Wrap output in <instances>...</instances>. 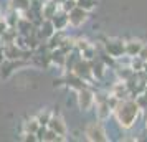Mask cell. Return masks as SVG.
<instances>
[{
	"instance_id": "cell-1",
	"label": "cell",
	"mask_w": 147,
	"mask_h": 142,
	"mask_svg": "<svg viewBox=\"0 0 147 142\" xmlns=\"http://www.w3.org/2000/svg\"><path fill=\"white\" fill-rule=\"evenodd\" d=\"M139 106H137V102L134 101H122L121 99L119 104H117V108L114 109V112L117 116V121L121 122V126L122 127H131L134 124V121L137 119V116H139Z\"/></svg>"
},
{
	"instance_id": "cell-2",
	"label": "cell",
	"mask_w": 147,
	"mask_h": 142,
	"mask_svg": "<svg viewBox=\"0 0 147 142\" xmlns=\"http://www.w3.org/2000/svg\"><path fill=\"white\" fill-rule=\"evenodd\" d=\"M78 96H76V99H78V106H80L81 111H89V109L94 106V93L91 89L88 88H83L80 91H76Z\"/></svg>"
},
{
	"instance_id": "cell-3",
	"label": "cell",
	"mask_w": 147,
	"mask_h": 142,
	"mask_svg": "<svg viewBox=\"0 0 147 142\" xmlns=\"http://www.w3.org/2000/svg\"><path fill=\"white\" fill-rule=\"evenodd\" d=\"M86 137L89 141H94V142H104L107 141L106 137V131L102 127L101 122H91L89 126L86 127Z\"/></svg>"
},
{
	"instance_id": "cell-4",
	"label": "cell",
	"mask_w": 147,
	"mask_h": 142,
	"mask_svg": "<svg viewBox=\"0 0 147 142\" xmlns=\"http://www.w3.org/2000/svg\"><path fill=\"white\" fill-rule=\"evenodd\" d=\"M71 73L83 78L84 81H89V78L93 76V73H91V61L84 60V58H80V60L76 61V65L73 66Z\"/></svg>"
},
{
	"instance_id": "cell-5",
	"label": "cell",
	"mask_w": 147,
	"mask_h": 142,
	"mask_svg": "<svg viewBox=\"0 0 147 142\" xmlns=\"http://www.w3.org/2000/svg\"><path fill=\"white\" fill-rule=\"evenodd\" d=\"M104 48H106V53L113 58H121L126 53V43L121 40H107Z\"/></svg>"
},
{
	"instance_id": "cell-6",
	"label": "cell",
	"mask_w": 147,
	"mask_h": 142,
	"mask_svg": "<svg viewBox=\"0 0 147 142\" xmlns=\"http://www.w3.org/2000/svg\"><path fill=\"white\" fill-rule=\"evenodd\" d=\"M86 17H88L86 10H83L80 7H74L73 10L68 12V23L71 27H80V25H83V22L86 20Z\"/></svg>"
},
{
	"instance_id": "cell-7",
	"label": "cell",
	"mask_w": 147,
	"mask_h": 142,
	"mask_svg": "<svg viewBox=\"0 0 147 142\" xmlns=\"http://www.w3.org/2000/svg\"><path fill=\"white\" fill-rule=\"evenodd\" d=\"M50 20H51V23H53V27H55L56 32H63V30L69 25V23H68V13L65 10H56V13H55Z\"/></svg>"
},
{
	"instance_id": "cell-8",
	"label": "cell",
	"mask_w": 147,
	"mask_h": 142,
	"mask_svg": "<svg viewBox=\"0 0 147 142\" xmlns=\"http://www.w3.org/2000/svg\"><path fill=\"white\" fill-rule=\"evenodd\" d=\"M56 30H55L53 23H51V20H48V18H43V22H41V25L38 27V30H36V35H38V38H40L41 41H47L51 35L55 33Z\"/></svg>"
},
{
	"instance_id": "cell-9",
	"label": "cell",
	"mask_w": 147,
	"mask_h": 142,
	"mask_svg": "<svg viewBox=\"0 0 147 142\" xmlns=\"http://www.w3.org/2000/svg\"><path fill=\"white\" fill-rule=\"evenodd\" d=\"M47 127L55 131V132L58 135H61V137H65V134H66V126H65L63 119L58 117V116L51 114V117H50V121H48V124H47Z\"/></svg>"
},
{
	"instance_id": "cell-10",
	"label": "cell",
	"mask_w": 147,
	"mask_h": 142,
	"mask_svg": "<svg viewBox=\"0 0 147 142\" xmlns=\"http://www.w3.org/2000/svg\"><path fill=\"white\" fill-rule=\"evenodd\" d=\"M65 84H66L68 88L74 89V91H80V89H83V88H86V86H88L86 81H84L83 78L76 76L74 73H71V71H69V75L65 78Z\"/></svg>"
},
{
	"instance_id": "cell-11",
	"label": "cell",
	"mask_w": 147,
	"mask_h": 142,
	"mask_svg": "<svg viewBox=\"0 0 147 142\" xmlns=\"http://www.w3.org/2000/svg\"><path fill=\"white\" fill-rule=\"evenodd\" d=\"M104 68H106V65L101 61V58H94V60H91V73H93L94 78H98V79H101L102 76H104Z\"/></svg>"
},
{
	"instance_id": "cell-12",
	"label": "cell",
	"mask_w": 147,
	"mask_h": 142,
	"mask_svg": "<svg viewBox=\"0 0 147 142\" xmlns=\"http://www.w3.org/2000/svg\"><path fill=\"white\" fill-rule=\"evenodd\" d=\"M56 10H58V5L55 3L53 0H48V2L43 3V7H41V17L50 20V18L56 13Z\"/></svg>"
},
{
	"instance_id": "cell-13",
	"label": "cell",
	"mask_w": 147,
	"mask_h": 142,
	"mask_svg": "<svg viewBox=\"0 0 147 142\" xmlns=\"http://www.w3.org/2000/svg\"><path fill=\"white\" fill-rule=\"evenodd\" d=\"M50 58H51V63L58 65V66H65V60H66V55L61 51L60 48H55V50H50Z\"/></svg>"
},
{
	"instance_id": "cell-14",
	"label": "cell",
	"mask_w": 147,
	"mask_h": 142,
	"mask_svg": "<svg viewBox=\"0 0 147 142\" xmlns=\"http://www.w3.org/2000/svg\"><path fill=\"white\" fill-rule=\"evenodd\" d=\"M140 48H142V41H139V40L129 41V43H126V55H129V56H136V55H139Z\"/></svg>"
},
{
	"instance_id": "cell-15",
	"label": "cell",
	"mask_w": 147,
	"mask_h": 142,
	"mask_svg": "<svg viewBox=\"0 0 147 142\" xmlns=\"http://www.w3.org/2000/svg\"><path fill=\"white\" fill-rule=\"evenodd\" d=\"M127 93H129V89H127L126 83H119V84H116L113 88V96H116L117 99H122V98H126Z\"/></svg>"
},
{
	"instance_id": "cell-16",
	"label": "cell",
	"mask_w": 147,
	"mask_h": 142,
	"mask_svg": "<svg viewBox=\"0 0 147 142\" xmlns=\"http://www.w3.org/2000/svg\"><path fill=\"white\" fill-rule=\"evenodd\" d=\"M63 51L65 55H68L69 51H73L74 50V40L73 38H66V36H63V40H61L60 46H58Z\"/></svg>"
},
{
	"instance_id": "cell-17",
	"label": "cell",
	"mask_w": 147,
	"mask_h": 142,
	"mask_svg": "<svg viewBox=\"0 0 147 142\" xmlns=\"http://www.w3.org/2000/svg\"><path fill=\"white\" fill-rule=\"evenodd\" d=\"M18 18H20V17H18V12H17V10H13V8H12V10L7 13V17H3V20H5V23H7V27H13V28L17 27V22H18Z\"/></svg>"
},
{
	"instance_id": "cell-18",
	"label": "cell",
	"mask_w": 147,
	"mask_h": 142,
	"mask_svg": "<svg viewBox=\"0 0 147 142\" xmlns=\"http://www.w3.org/2000/svg\"><path fill=\"white\" fill-rule=\"evenodd\" d=\"M10 3H12V8L17 12H25L30 7V0H10Z\"/></svg>"
},
{
	"instance_id": "cell-19",
	"label": "cell",
	"mask_w": 147,
	"mask_h": 142,
	"mask_svg": "<svg viewBox=\"0 0 147 142\" xmlns=\"http://www.w3.org/2000/svg\"><path fill=\"white\" fill-rule=\"evenodd\" d=\"M65 137H61V135H58L55 131H51V129H48L45 131V135H43V141L45 142H56V141H63Z\"/></svg>"
},
{
	"instance_id": "cell-20",
	"label": "cell",
	"mask_w": 147,
	"mask_h": 142,
	"mask_svg": "<svg viewBox=\"0 0 147 142\" xmlns=\"http://www.w3.org/2000/svg\"><path fill=\"white\" fill-rule=\"evenodd\" d=\"M76 7L89 12V10H93L96 7V0H76Z\"/></svg>"
},
{
	"instance_id": "cell-21",
	"label": "cell",
	"mask_w": 147,
	"mask_h": 142,
	"mask_svg": "<svg viewBox=\"0 0 147 142\" xmlns=\"http://www.w3.org/2000/svg\"><path fill=\"white\" fill-rule=\"evenodd\" d=\"M50 117H51V112L50 111H41L40 114L36 116V121H38L40 126H47L48 121H50Z\"/></svg>"
},
{
	"instance_id": "cell-22",
	"label": "cell",
	"mask_w": 147,
	"mask_h": 142,
	"mask_svg": "<svg viewBox=\"0 0 147 142\" xmlns=\"http://www.w3.org/2000/svg\"><path fill=\"white\" fill-rule=\"evenodd\" d=\"M38 127H40V124H38V121H36V117L25 122V132H33V134H35Z\"/></svg>"
},
{
	"instance_id": "cell-23",
	"label": "cell",
	"mask_w": 147,
	"mask_h": 142,
	"mask_svg": "<svg viewBox=\"0 0 147 142\" xmlns=\"http://www.w3.org/2000/svg\"><path fill=\"white\" fill-rule=\"evenodd\" d=\"M144 63H146V61H142L140 58L132 56V61H131V69H132V71H142V69H144Z\"/></svg>"
},
{
	"instance_id": "cell-24",
	"label": "cell",
	"mask_w": 147,
	"mask_h": 142,
	"mask_svg": "<svg viewBox=\"0 0 147 142\" xmlns=\"http://www.w3.org/2000/svg\"><path fill=\"white\" fill-rule=\"evenodd\" d=\"M81 55H83V58H84V60L91 61V60H94V58H96V50L89 45L86 50H83V51H81Z\"/></svg>"
},
{
	"instance_id": "cell-25",
	"label": "cell",
	"mask_w": 147,
	"mask_h": 142,
	"mask_svg": "<svg viewBox=\"0 0 147 142\" xmlns=\"http://www.w3.org/2000/svg\"><path fill=\"white\" fill-rule=\"evenodd\" d=\"M76 7V0H65L63 3L60 5V8L61 10H65V12H69V10H73V8Z\"/></svg>"
},
{
	"instance_id": "cell-26",
	"label": "cell",
	"mask_w": 147,
	"mask_h": 142,
	"mask_svg": "<svg viewBox=\"0 0 147 142\" xmlns=\"http://www.w3.org/2000/svg\"><path fill=\"white\" fill-rule=\"evenodd\" d=\"M89 46V43H88V40H83V38H80V40H74V48L78 50V51H83V50H86V48Z\"/></svg>"
},
{
	"instance_id": "cell-27",
	"label": "cell",
	"mask_w": 147,
	"mask_h": 142,
	"mask_svg": "<svg viewBox=\"0 0 147 142\" xmlns=\"http://www.w3.org/2000/svg\"><path fill=\"white\" fill-rule=\"evenodd\" d=\"M136 102H137V106H139L140 109L147 108V96H144V94H142V96H140V98H139V99H137Z\"/></svg>"
},
{
	"instance_id": "cell-28",
	"label": "cell",
	"mask_w": 147,
	"mask_h": 142,
	"mask_svg": "<svg viewBox=\"0 0 147 142\" xmlns=\"http://www.w3.org/2000/svg\"><path fill=\"white\" fill-rule=\"evenodd\" d=\"M139 56L142 61H147V45H142V48H140V51H139Z\"/></svg>"
},
{
	"instance_id": "cell-29",
	"label": "cell",
	"mask_w": 147,
	"mask_h": 142,
	"mask_svg": "<svg viewBox=\"0 0 147 142\" xmlns=\"http://www.w3.org/2000/svg\"><path fill=\"white\" fill-rule=\"evenodd\" d=\"M27 142H35L36 141V135L33 134V132H25V137H23Z\"/></svg>"
},
{
	"instance_id": "cell-30",
	"label": "cell",
	"mask_w": 147,
	"mask_h": 142,
	"mask_svg": "<svg viewBox=\"0 0 147 142\" xmlns=\"http://www.w3.org/2000/svg\"><path fill=\"white\" fill-rule=\"evenodd\" d=\"M7 28H8V27H7V23H5V20H3V18H0V35L3 33Z\"/></svg>"
},
{
	"instance_id": "cell-31",
	"label": "cell",
	"mask_w": 147,
	"mask_h": 142,
	"mask_svg": "<svg viewBox=\"0 0 147 142\" xmlns=\"http://www.w3.org/2000/svg\"><path fill=\"white\" fill-rule=\"evenodd\" d=\"M3 60H5V53H3V46L0 45V63H2Z\"/></svg>"
},
{
	"instance_id": "cell-32",
	"label": "cell",
	"mask_w": 147,
	"mask_h": 142,
	"mask_svg": "<svg viewBox=\"0 0 147 142\" xmlns=\"http://www.w3.org/2000/svg\"><path fill=\"white\" fill-rule=\"evenodd\" d=\"M55 3H56V5H58V7H60L61 3H63V2H65V0H53Z\"/></svg>"
},
{
	"instance_id": "cell-33",
	"label": "cell",
	"mask_w": 147,
	"mask_h": 142,
	"mask_svg": "<svg viewBox=\"0 0 147 142\" xmlns=\"http://www.w3.org/2000/svg\"><path fill=\"white\" fill-rule=\"evenodd\" d=\"M144 96H147V89H146V93H144Z\"/></svg>"
},
{
	"instance_id": "cell-34",
	"label": "cell",
	"mask_w": 147,
	"mask_h": 142,
	"mask_svg": "<svg viewBox=\"0 0 147 142\" xmlns=\"http://www.w3.org/2000/svg\"><path fill=\"white\" fill-rule=\"evenodd\" d=\"M146 121H147V119H146ZM146 127H147V122H146Z\"/></svg>"
},
{
	"instance_id": "cell-35",
	"label": "cell",
	"mask_w": 147,
	"mask_h": 142,
	"mask_svg": "<svg viewBox=\"0 0 147 142\" xmlns=\"http://www.w3.org/2000/svg\"><path fill=\"white\" fill-rule=\"evenodd\" d=\"M0 45H2V40H0Z\"/></svg>"
}]
</instances>
